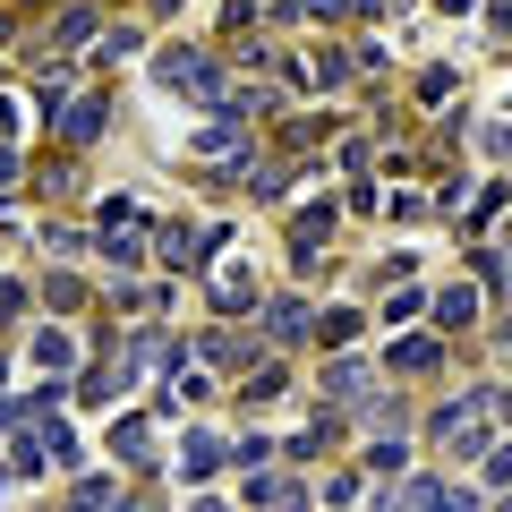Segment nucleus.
I'll return each mask as SVG.
<instances>
[{
    "label": "nucleus",
    "mask_w": 512,
    "mask_h": 512,
    "mask_svg": "<svg viewBox=\"0 0 512 512\" xmlns=\"http://www.w3.org/2000/svg\"><path fill=\"white\" fill-rule=\"evenodd\" d=\"M205 512H214V504H205Z\"/></svg>",
    "instance_id": "obj_1"
}]
</instances>
